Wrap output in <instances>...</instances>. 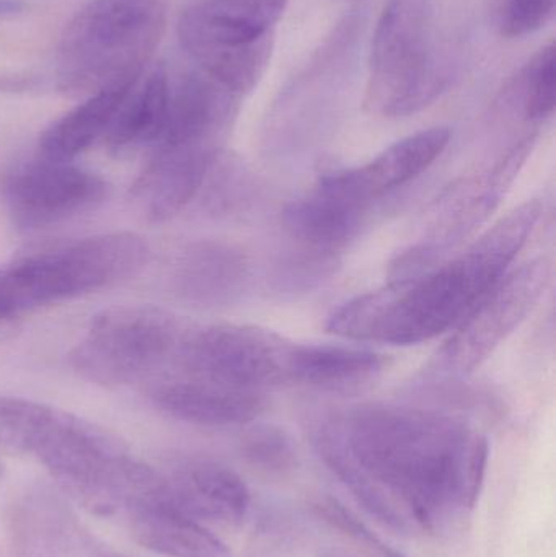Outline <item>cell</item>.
<instances>
[{
    "label": "cell",
    "mask_w": 556,
    "mask_h": 557,
    "mask_svg": "<svg viewBox=\"0 0 556 557\" xmlns=\"http://www.w3.org/2000/svg\"><path fill=\"white\" fill-rule=\"evenodd\" d=\"M294 344L296 341L257 326L191 327L172 372L264 392L291 385Z\"/></svg>",
    "instance_id": "cell-9"
},
{
    "label": "cell",
    "mask_w": 556,
    "mask_h": 557,
    "mask_svg": "<svg viewBox=\"0 0 556 557\" xmlns=\"http://www.w3.org/2000/svg\"><path fill=\"white\" fill-rule=\"evenodd\" d=\"M139 77L120 82L84 98L82 103L59 117L42 133L39 156L55 162H71L100 137H104L114 114Z\"/></svg>",
    "instance_id": "cell-23"
},
{
    "label": "cell",
    "mask_w": 556,
    "mask_h": 557,
    "mask_svg": "<svg viewBox=\"0 0 556 557\" xmlns=\"http://www.w3.org/2000/svg\"><path fill=\"white\" fill-rule=\"evenodd\" d=\"M170 503L199 523L240 527L251 496L237 471L212 458H185L162 474Z\"/></svg>",
    "instance_id": "cell-14"
},
{
    "label": "cell",
    "mask_w": 556,
    "mask_h": 557,
    "mask_svg": "<svg viewBox=\"0 0 556 557\" xmlns=\"http://www.w3.org/2000/svg\"><path fill=\"white\" fill-rule=\"evenodd\" d=\"M166 29V0H90L65 25L55 85L84 98L139 77Z\"/></svg>",
    "instance_id": "cell-3"
},
{
    "label": "cell",
    "mask_w": 556,
    "mask_h": 557,
    "mask_svg": "<svg viewBox=\"0 0 556 557\" xmlns=\"http://www.w3.org/2000/svg\"><path fill=\"white\" fill-rule=\"evenodd\" d=\"M189 330L162 308L118 305L91 318L69 362L82 379L108 388L152 382L175 369Z\"/></svg>",
    "instance_id": "cell-7"
},
{
    "label": "cell",
    "mask_w": 556,
    "mask_h": 557,
    "mask_svg": "<svg viewBox=\"0 0 556 557\" xmlns=\"http://www.w3.org/2000/svg\"><path fill=\"white\" fill-rule=\"evenodd\" d=\"M25 7V2L22 0H0V20L20 15Z\"/></svg>",
    "instance_id": "cell-32"
},
{
    "label": "cell",
    "mask_w": 556,
    "mask_h": 557,
    "mask_svg": "<svg viewBox=\"0 0 556 557\" xmlns=\"http://www.w3.org/2000/svg\"><path fill=\"white\" fill-rule=\"evenodd\" d=\"M534 144L532 136L521 140L492 169L453 186L437 205L430 235L398 258L394 277L415 276L447 260L450 248L473 234L508 195Z\"/></svg>",
    "instance_id": "cell-10"
},
{
    "label": "cell",
    "mask_w": 556,
    "mask_h": 557,
    "mask_svg": "<svg viewBox=\"0 0 556 557\" xmlns=\"http://www.w3.org/2000/svg\"><path fill=\"white\" fill-rule=\"evenodd\" d=\"M2 471H3L2 463H0V474H2Z\"/></svg>",
    "instance_id": "cell-36"
},
{
    "label": "cell",
    "mask_w": 556,
    "mask_h": 557,
    "mask_svg": "<svg viewBox=\"0 0 556 557\" xmlns=\"http://www.w3.org/2000/svg\"><path fill=\"white\" fill-rule=\"evenodd\" d=\"M52 409L28 399L0 396V448L32 454Z\"/></svg>",
    "instance_id": "cell-26"
},
{
    "label": "cell",
    "mask_w": 556,
    "mask_h": 557,
    "mask_svg": "<svg viewBox=\"0 0 556 557\" xmlns=\"http://www.w3.org/2000/svg\"><path fill=\"white\" fill-rule=\"evenodd\" d=\"M134 540L149 552L166 557H232L224 542L206 525L170 503L166 493L129 510Z\"/></svg>",
    "instance_id": "cell-18"
},
{
    "label": "cell",
    "mask_w": 556,
    "mask_h": 557,
    "mask_svg": "<svg viewBox=\"0 0 556 557\" xmlns=\"http://www.w3.org/2000/svg\"><path fill=\"white\" fill-rule=\"evenodd\" d=\"M366 215L365 209L316 186L312 193L287 206L283 221L287 234L304 250L335 257L358 235Z\"/></svg>",
    "instance_id": "cell-21"
},
{
    "label": "cell",
    "mask_w": 556,
    "mask_h": 557,
    "mask_svg": "<svg viewBox=\"0 0 556 557\" xmlns=\"http://www.w3.org/2000/svg\"><path fill=\"white\" fill-rule=\"evenodd\" d=\"M149 247L133 232L94 235L0 268V298L10 320L136 276Z\"/></svg>",
    "instance_id": "cell-5"
},
{
    "label": "cell",
    "mask_w": 556,
    "mask_h": 557,
    "mask_svg": "<svg viewBox=\"0 0 556 557\" xmlns=\"http://www.w3.org/2000/svg\"><path fill=\"white\" fill-rule=\"evenodd\" d=\"M316 509L333 529L342 530V532L351 536L356 542L362 543V545L369 546V548L375 549V552H384L385 543L381 542L361 520H358V517L353 516L338 500L330 499V497L329 499L320 500Z\"/></svg>",
    "instance_id": "cell-29"
},
{
    "label": "cell",
    "mask_w": 556,
    "mask_h": 557,
    "mask_svg": "<svg viewBox=\"0 0 556 557\" xmlns=\"http://www.w3.org/2000/svg\"><path fill=\"white\" fill-rule=\"evenodd\" d=\"M107 195V182L97 173L42 157L16 170L7 185L10 215L25 231L61 224L91 211Z\"/></svg>",
    "instance_id": "cell-11"
},
{
    "label": "cell",
    "mask_w": 556,
    "mask_h": 557,
    "mask_svg": "<svg viewBox=\"0 0 556 557\" xmlns=\"http://www.w3.org/2000/svg\"><path fill=\"white\" fill-rule=\"evenodd\" d=\"M541 214V201L524 202L456 257L346 301L330 314L326 330L353 341L394 346L434 339L456 326L511 270Z\"/></svg>",
    "instance_id": "cell-2"
},
{
    "label": "cell",
    "mask_w": 556,
    "mask_h": 557,
    "mask_svg": "<svg viewBox=\"0 0 556 557\" xmlns=\"http://www.w3.org/2000/svg\"><path fill=\"white\" fill-rule=\"evenodd\" d=\"M149 395L165 414L206 428L250 424L268 406L264 392L182 372H169L152 380Z\"/></svg>",
    "instance_id": "cell-13"
},
{
    "label": "cell",
    "mask_w": 556,
    "mask_h": 557,
    "mask_svg": "<svg viewBox=\"0 0 556 557\" xmlns=\"http://www.w3.org/2000/svg\"><path fill=\"white\" fill-rule=\"evenodd\" d=\"M251 264L242 248L224 240H196L183 247L173 261L176 297L201 308L235 304L250 287Z\"/></svg>",
    "instance_id": "cell-16"
},
{
    "label": "cell",
    "mask_w": 556,
    "mask_h": 557,
    "mask_svg": "<svg viewBox=\"0 0 556 557\" xmlns=\"http://www.w3.org/2000/svg\"><path fill=\"white\" fill-rule=\"evenodd\" d=\"M255 183L250 173L238 160L219 152L212 160L198 198L202 211L215 218H224L245 211L254 199Z\"/></svg>",
    "instance_id": "cell-24"
},
{
    "label": "cell",
    "mask_w": 556,
    "mask_h": 557,
    "mask_svg": "<svg viewBox=\"0 0 556 557\" xmlns=\"http://www.w3.org/2000/svg\"><path fill=\"white\" fill-rule=\"evenodd\" d=\"M222 149L153 147L133 185V198L149 221L165 222L198 198L206 173Z\"/></svg>",
    "instance_id": "cell-17"
},
{
    "label": "cell",
    "mask_w": 556,
    "mask_h": 557,
    "mask_svg": "<svg viewBox=\"0 0 556 557\" xmlns=\"http://www.w3.org/2000/svg\"><path fill=\"white\" fill-rule=\"evenodd\" d=\"M522 107L532 121H544L554 114L556 101L555 45L542 48L534 55L521 78Z\"/></svg>",
    "instance_id": "cell-27"
},
{
    "label": "cell",
    "mask_w": 556,
    "mask_h": 557,
    "mask_svg": "<svg viewBox=\"0 0 556 557\" xmlns=\"http://www.w3.org/2000/svg\"><path fill=\"white\" fill-rule=\"evenodd\" d=\"M449 82L430 0H391L372 36L366 108L385 117L411 116L433 104Z\"/></svg>",
    "instance_id": "cell-4"
},
{
    "label": "cell",
    "mask_w": 556,
    "mask_h": 557,
    "mask_svg": "<svg viewBox=\"0 0 556 557\" xmlns=\"http://www.w3.org/2000/svg\"><path fill=\"white\" fill-rule=\"evenodd\" d=\"M449 143L447 127L421 131L392 144L366 165L326 173L317 186L369 211L375 201L427 172Z\"/></svg>",
    "instance_id": "cell-12"
},
{
    "label": "cell",
    "mask_w": 556,
    "mask_h": 557,
    "mask_svg": "<svg viewBox=\"0 0 556 557\" xmlns=\"http://www.w3.org/2000/svg\"><path fill=\"white\" fill-rule=\"evenodd\" d=\"M287 0H201L180 15L183 49L212 81L242 97L270 65Z\"/></svg>",
    "instance_id": "cell-6"
},
{
    "label": "cell",
    "mask_w": 556,
    "mask_h": 557,
    "mask_svg": "<svg viewBox=\"0 0 556 557\" xmlns=\"http://www.w3.org/2000/svg\"><path fill=\"white\" fill-rule=\"evenodd\" d=\"M39 78L33 74H0V94H25L38 87Z\"/></svg>",
    "instance_id": "cell-31"
},
{
    "label": "cell",
    "mask_w": 556,
    "mask_h": 557,
    "mask_svg": "<svg viewBox=\"0 0 556 557\" xmlns=\"http://www.w3.org/2000/svg\"><path fill=\"white\" fill-rule=\"evenodd\" d=\"M555 13V0H493V20L505 38H521L544 28Z\"/></svg>",
    "instance_id": "cell-28"
},
{
    "label": "cell",
    "mask_w": 556,
    "mask_h": 557,
    "mask_svg": "<svg viewBox=\"0 0 556 557\" xmlns=\"http://www.w3.org/2000/svg\"><path fill=\"white\" fill-rule=\"evenodd\" d=\"M90 557H129L121 555V553L113 552V549L101 548V546H94Z\"/></svg>",
    "instance_id": "cell-34"
},
{
    "label": "cell",
    "mask_w": 556,
    "mask_h": 557,
    "mask_svg": "<svg viewBox=\"0 0 556 557\" xmlns=\"http://www.w3.org/2000/svg\"><path fill=\"white\" fill-rule=\"evenodd\" d=\"M237 98L202 71L170 78L169 114L156 146L221 149L237 114Z\"/></svg>",
    "instance_id": "cell-15"
},
{
    "label": "cell",
    "mask_w": 556,
    "mask_h": 557,
    "mask_svg": "<svg viewBox=\"0 0 556 557\" xmlns=\"http://www.w3.org/2000/svg\"><path fill=\"white\" fill-rule=\"evenodd\" d=\"M317 454L379 523L437 533L472 512L489 468L485 435L456 416L369 405L330 416Z\"/></svg>",
    "instance_id": "cell-1"
},
{
    "label": "cell",
    "mask_w": 556,
    "mask_h": 557,
    "mask_svg": "<svg viewBox=\"0 0 556 557\" xmlns=\"http://www.w3.org/2000/svg\"><path fill=\"white\" fill-rule=\"evenodd\" d=\"M551 282L547 260H532L498 278L456 324L434 370L444 376L464 379L475 372L521 326Z\"/></svg>",
    "instance_id": "cell-8"
},
{
    "label": "cell",
    "mask_w": 556,
    "mask_h": 557,
    "mask_svg": "<svg viewBox=\"0 0 556 557\" xmlns=\"http://www.w3.org/2000/svg\"><path fill=\"white\" fill-rule=\"evenodd\" d=\"M170 75L163 62L147 67L114 114L103 140L116 156L156 146L169 114Z\"/></svg>",
    "instance_id": "cell-20"
},
{
    "label": "cell",
    "mask_w": 556,
    "mask_h": 557,
    "mask_svg": "<svg viewBox=\"0 0 556 557\" xmlns=\"http://www.w3.org/2000/svg\"><path fill=\"white\" fill-rule=\"evenodd\" d=\"M240 450L251 470L270 478L293 473L299 461L293 435L274 424L251 425L242 437Z\"/></svg>",
    "instance_id": "cell-25"
},
{
    "label": "cell",
    "mask_w": 556,
    "mask_h": 557,
    "mask_svg": "<svg viewBox=\"0 0 556 557\" xmlns=\"http://www.w3.org/2000/svg\"><path fill=\"white\" fill-rule=\"evenodd\" d=\"M13 548L18 557H90L74 520L46 496H29L12 517Z\"/></svg>",
    "instance_id": "cell-22"
},
{
    "label": "cell",
    "mask_w": 556,
    "mask_h": 557,
    "mask_svg": "<svg viewBox=\"0 0 556 557\" xmlns=\"http://www.w3.org/2000/svg\"><path fill=\"white\" fill-rule=\"evenodd\" d=\"M382 555L384 557H410L405 555V553L398 552V549L388 548L387 545H385L384 552H382Z\"/></svg>",
    "instance_id": "cell-35"
},
{
    "label": "cell",
    "mask_w": 556,
    "mask_h": 557,
    "mask_svg": "<svg viewBox=\"0 0 556 557\" xmlns=\"http://www.w3.org/2000/svg\"><path fill=\"white\" fill-rule=\"evenodd\" d=\"M385 359L374 350L332 344H294L291 385L322 392H358L381 376Z\"/></svg>",
    "instance_id": "cell-19"
},
{
    "label": "cell",
    "mask_w": 556,
    "mask_h": 557,
    "mask_svg": "<svg viewBox=\"0 0 556 557\" xmlns=\"http://www.w3.org/2000/svg\"><path fill=\"white\" fill-rule=\"evenodd\" d=\"M316 557H359L349 549L339 548V546H323L317 552Z\"/></svg>",
    "instance_id": "cell-33"
},
{
    "label": "cell",
    "mask_w": 556,
    "mask_h": 557,
    "mask_svg": "<svg viewBox=\"0 0 556 557\" xmlns=\"http://www.w3.org/2000/svg\"><path fill=\"white\" fill-rule=\"evenodd\" d=\"M250 557H294L291 529L284 517L270 516L261 522Z\"/></svg>",
    "instance_id": "cell-30"
}]
</instances>
